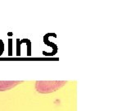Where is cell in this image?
Wrapping results in <instances>:
<instances>
[{
  "label": "cell",
  "mask_w": 131,
  "mask_h": 111,
  "mask_svg": "<svg viewBox=\"0 0 131 111\" xmlns=\"http://www.w3.org/2000/svg\"><path fill=\"white\" fill-rule=\"evenodd\" d=\"M67 82V81H36L35 87L37 92L48 94L59 90Z\"/></svg>",
  "instance_id": "1"
},
{
  "label": "cell",
  "mask_w": 131,
  "mask_h": 111,
  "mask_svg": "<svg viewBox=\"0 0 131 111\" xmlns=\"http://www.w3.org/2000/svg\"><path fill=\"white\" fill-rule=\"evenodd\" d=\"M22 82V81H0V91L9 90Z\"/></svg>",
  "instance_id": "2"
}]
</instances>
